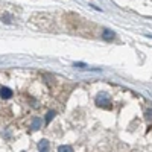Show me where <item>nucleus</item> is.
<instances>
[{"label":"nucleus","instance_id":"1","mask_svg":"<svg viewBox=\"0 0 152 152\" xmlns=\"http://www.w3.org/2000/svg\"><path fill=\"white\" fill-rule=\"evenodd\" d=\"M96 104H97L99 107H108V105H110V99H108V96H107L105 93H100V94L96 97Z\"/></svg>","mask_w":152,"mask_h":152},{"label":"nucleus","instance_id":"2","mask_svg":"<svg viewBox=\"0 0 152 152\" xmlns=\"http://www.w3.org/2000/svg\"><path fill=\"white\" fill-rule=\"evenodd\" d=\"M49 149H50V145H49L47 140H40L38 142V151L40 152H49Z\"/></svg>","mask_w":152,"mask_h":152},{"label":"nucleus","instance_id":"3","mask_svg":"<svg viewBox=\"0 0 152 152\" xmlns=\"http://www.w3.org/2000/svg\"><path fill=\"white\" fill-rule=\"evenodd\" d=\"M41 125H43V122H41L40 117H34V120H32V123H31V129H32V131H38V129L41 128Z\"/></svg>","mask_w":152,"mask_h":152},{"label":"nucleus","instance_id":"4","mask_svg":"<svg viewBox=\"0 0 152 152\" xmlns=\"http://www.w3.org/2000/svg\"><path fill=\"white\" fill-rule=\"evenodd\" d=\"M0 96H2L3 99H9L12 96V90L8 88V87H2V88H0Z\"/></svg>","mask_w":152,"mask_h":152},{"label":"nucleus","instance_id":"5","mask_svg":"<svg viewBox=\"0 0 152 152\" xmlns=\"http://www.w3.org/2000/svg\"><path fill=\"white\" fill-rule=\"evenodd\" d=\"M114 37H116V35H114V32H113V31H108V29H105L104 34H102V38H104L105 41H111V40H114Z\"/></svg>","mask_w":152,"mask_h":152},{"label":"nucleus","instance_id":"6","mask_svg":"<svg viewBox=\"0 0 152 152\" xmlns=\"http://www.w3.org/2000/svg\"><path fill=\"white\" fill-rule=\"evenodd\" d=\"M58 152H73V148L69 146V145H61L58 148Z\"/></svg>","mask_w":152,"mask_h":152},{"label":"nucleus","instance_id":"7","mask_svg":"<svg viewBox=\"0 0 152 152\" xmlns=\"http://www.w3.org/2000/svg\"><path fill=\"white\" fill-rule=\"evenodd\" d=\"M53 117H55V111H49V113L46 114V123H49Z\"/></svg>","mask_w":152,"mask_h":152}]
</instances>
